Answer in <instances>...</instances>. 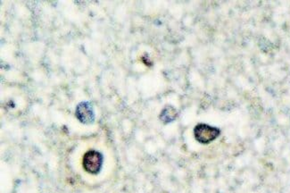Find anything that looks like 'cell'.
<instances>
[{"label":"cell","mask_w":290,"mask_h":193,"mask_svg":"<svg viewBox=\"0 0 290 193\" xmlns=\"http://www.w3.org/2000/svg\"><path fill=\"white\" fill-rule=\"evenodd\" d=\"M75 115L78 120L85 124L92 123L95 121V112L92 104L89 101L80 102L75 110Z\"/></svg>","instance_id":"3957f363"},{"label":"cell","mask_w":290,"mask_h":193,"mask_svg":"<svg viewBox=\"0 0 290 193\" xmlns=\"http://www.w3.org/2000/svg\"><path fill=\"white\" fill-rule=\"evenodd\" d=\"M103 155L98 151H87L83 155L82 165L87 173L91 174H99L103 165Z\"/></svg>","instance_id":"6da1fadb"},{"label":"cell","mask_w":290,"mask_h":193,"mask_svg":"<svg viewBox=\"0 0 290 193\" xmlns=\"http://www.w3.org/2000/svg\"><path fill=\"white\" fill-rule=\"evenodd\" d=\"M220 134L218 128L210 126L206 123H199L194 129V136L201 144H209L216 140Z\"/></svg>","instance_id":"7a4b0ae2"},{"label":"cell","mask_w":290,"mask_h":193,"mask_svg":"<svg viewBox=\"0 0 290 193\" xmlns=\"http://www.w3.org/2000/svg\"><path fill=\"white\" fill-rule=\"evenodd\" d=\"M178 116V112L177 110L174 109L172 106H167L164 108V110L162 111L160 118L163 122L165 123L173 122Z\"/></svg>","instance_id":"277c9868"}]
</instances>
